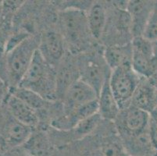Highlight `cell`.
I'll list each match as a JSON object with an SVG mask.
<instances>
[{
	"label": "cell",
	"instance_id": "obj_4",
	"mask_svg": "<svg viewBox=\"0 0 157 156\" xmlns=\"http://www.w3.org/2000/svg\"><path fill=\"white\" fill-rule=\"evenodd\" d=\"M141 79L142 77L133 70L131 65L122 66L111 70L109 86L121 110L131 105V100Z\"/></svg>",
	"mask_w": 157,
	"mask_h": 156
},
{
	"label": "cell",
	"instance_id": "obj_7",
	"mask_svg": "<svg viewBox=\"0 0 157 156\" xmlns=\"http://www.w3.org/2000/svg\"><path fill=\"white\" fill-rule=\"evenodd\" d=\"M115 122L121 137L135 135L148 128L150 114L131 105L121 110Z\"/></svg>",
	"mask_w": 157,
	"mask_h": 156
},
{
	"label": "cell",
	"instance_id": "obj_2",
	"mask_svg": "<svg viewBox=\"0 0 157 156\" xmlns=\"http://www.w3.org/2000/svg\"><path fill=\"white\" fill-rule=\"evenodd\" d=\"M59 22L61 34L71 51L78 52L88 48L92 35L85 10L76 8L64 9L59 15Z\"/></svg>",
	"mask_w": 157,
	"mask_h": 156
},
{
	"label": "cell",
	"instance_id": "obj_6",
	"mask_svg": "<svg viewBox=\"0 0 157 156\" xmlns=\"http://www.w3.org/2000/svg\"><path fill=\"white\" fill-rule=\"evenodd\" d=\"M131 67L141 77L150 79L157 71V57L152 42L144 37H136L131 42Z\"/></svg>",
	"mask_w": 157,
	"mask_h": 156
},
{
	"label": "cell",
	"instance_id": "obj_17",
	"mask_svg": "<svg viewBox=\"0 0 157 156\" xmlns=\"http://www.w3.org/2000/svg\"><path fill=\"white\" fill-rule=\"evenodd\" d=\"M87 21L92 38L99 39L105 31L107 22L106 10L102 2H94L90 6Z\"/></svg>",
	"mask_w": 157,
	"mask_h": 156
},
{
	"label": "cell",
	"instance_id": "obj_24",
	"mask_svg": "<svg viewBox=\"0 0 157 156\" xmlns=\"http://www.w3.org/2000/svg\"><path fill=\"white\" fill-rule=\"evenodd\" d=\"M9 93L10 90L8 88V85L3 81V79L0 77V101L5 100Z\"/></svg>",
	"mask_w": 157,
	"mask_h": 156
},
{
	"label": "cell",
	"instance_id": "obj_1",
	"mask_svg": "<svg viewBox=\"0 0 157 156\" xmlns=\"http://www.w3.org/2000/svg\"><path fill=\"white\" fill-rule=\"evenodd\" d=\"M18 87L35 92L47 101L57 99L56 70L45 59L38 49Z\"/></svg>",
	"mask_w": 157,
	"mask_h": 156
},
{
	"label": "cell",
	"instance_id": "obj_21",
	"mask_svg": "<svg viewBox=\"0 0 157 156\" xmlns=\"http://www.w3.org/2000/svg\"><path fill=\"white\" fill-rule=\"evenodd\" d=\"M143 37L150 41H157V2H155L148 24L146 25Z\"/></svg>",
	"mask_w": 157,
	"mask_h": 156
},
{
	"label": "cell",
	"instance_id": "obj_10",
	"mask_svg": "<svg viewBox=\"0 0 157 156\" xmlns=\"http://www.w3.org/2000/svg\"><path fill=\"white\" fill-rule=\"evenodd\" d=\"M98 99V94L91 87L79 79L70 87L63 101V112L69 113L75 108Z\"/></svg>",
	"mask_w": 157,
	"mask_h": 156
},
{
	"label": "cell",
	"instance_id": "obj_3",
	"mask_svg": "<svg viewBox=\"0 0 157 156\" xmlns=\"http://www.w3.org/2000/svg\"><path fill=\"white\" fill-rule=\"evenodd\" d=\"M38 47L39 38L29 35L12 49L6 51V67L11 88L19 86Z\"/></svg>",
	"mask_w": 157,
	"mask_h": 156
},
{
	"label": "cell",
	"instance_id": "obj_16",
	"mask_svg": "<svg viewBox=\"0 0 157 156\" xmlns=\"http://www.w3.org/2000/svg\"><path fill=\"white\" fill-rule=\"evenodd\" d=\"M103 57L110 70L122 66L131 65V43L106 47L103 51Z\"/></svg>",
	"mask_w": 157,
	"mask_h": 156
},
{
	"label": "cell",
	"instance_id": "obj_28",
	"mask_svg": "<svg viewBox=\"0 0 157 156\" xmlns=\"http://www.w3.org/2000/svg\"><path fill=\"white\" fill-rule=\"evenodd\" d=\"M156 156H157V154H156Z\"/></svg>",
	"mask_w": 157,
	"mask_h": 156
},
{
	"label": "cell",
	"instance_id": "obj_11",
	"mask_svg": "<svg viewBox=\"0 0 157 156\" xmlns=\"http://www.w3.org/2000/svg\"><path fill=\"white\" fill-rule=\"evenodd\" d=\"M152 1H129L127 11L131 22V34L134 38L143 37L148 21L153 10Z\"/></svg>",
	"mask_w": 157,
	"mask_h": 156
},
{
	"label": "cell",
	"instance_id": "obj_9",
	"mask_svg": "<svg viewBox=\"0 0 157 156\" xmlns=\"http://www.w3.org/2000/svg\"><path fill=\"white\" fill-rule=\"evenodd\" d=\"M65 41L62 34L55 31H47L39 38L38 50L48 63L55 67L63 59Z\"/></svg>",
	"mask_w": 157,
	"mask_h": 156
},
{
	"label": "cell",
	"instance_id": "obj_26",
	"mask_svg": "<svg viewBox=\"0 0 157 156\" xmlns=\"http://www.w3.org/2000/svg\"><path fill=\"white\" fill-rule=\"evenodd\" d=\"M151 81H152V84H154V85L155 86V87H157V71L156 72H155V74H154L153 76H152V77H151L150 79Z\"/></svg>",
	"mask_w": 157,
	"mask_h": 156
},
{
	"label": "cell",
	"instance_id": "obj_14",
	"mask_svg": "<svg viewBox=\"0 0 157 156\" xmlns=\"http://www.w3.org/2000/svg\"><path fill=\"white\" fill-rule=\"evenodd\" d=\"M56 70V98L62 99L65 93L73 84L80 79L79 69L77 60L63 59Z\"/></svg>",
	"mask_w": 157,
	"mask_h": 156
},
{
	"label": "cell",
	"instance_id": "obj_5",
	"mask_svg": "<svg viewBox=\"0 0 157 156\" xmlns=\"http://www.w3.org/2000/svg\"><path fill=\"white\" fill-rule=\"evenodd\" d=\"M79 69L80 79L91 86L98 94L102 89L105 80L110 74L106 63L102 55L97 52L81 53L77 60Z\"/></svg>",
	"mask_w": 157,
	"mask_h": 156
},
{
	"label": "cell",
	"instance_id": "obj_22",
	"mask_svg": "<svg viewBox=\"0 0 157 156\" xmlns=\"http://www.w3.org/2000/svg\"><path fill=\"white\" fill-rule=\"evenodd\" d=\"M149 135H150L152 147L157 154V127L151 121V119L149 124Z\"/></svg>",
	"mask_w": 157,
	"mask_h": 156
},
{
	"label": "cell",
	"instance_id": "obj_15",
	"mask_svg": "<svg viewBox=\"0 0 157 156\" xmlns=\"http://www.w3.org/2000/svg\"><path fill=\"white\" fill-rule=\"evenodd\" d=\"M109 78V76L105 80L102 89L98 94V113L103 120L115 121L121 112V108L111 91Z\"/></svg>",
	"mask_w": 157,
	"mask_h": 156
},
{
	"label": "cell",
	"instance_id": "obj_13",
	"mask_svg": "<svg viewBox=\"0 0 157 156\" xmlns=\"http://www.w3.org/2000/svg\"><path fill=\"white\" fill-rule=\"evenodd\" d=\"M131 105L149 114L157 108V87L150 80L142 77L131 100Z\"/></svg>",
	"mask_w": 157,
	"mask_h": 156
},
{
	"label": "cell",
	"instance_id": "obj_27",
	"mask_svg": "<svg viewBox=\"0 0 157 156\" xmlns=\"http://www.w3.org/2000/svg\"><path fill=\"white\" fill-rule=\"evenodd\" d=\"M0 156H2V155H1V154H0Z\"/></svg>",
	"mask_w": 157,
	"mask_h": 156
},
{
	"label": "cell",
	"instance_id": "obj_23",
	"mask_svg": "<svg viewBox=\"0 0 157 156\" xmlns=\"http://www.w3.org/2000/svg\"><path fill=\"white\" fill-rule=\"evenodd\" d=\"M6 156H31V154H28L24 148L20 146V147H17V148H12L10 149L6 154Z\"/></svg>",
	"mask_w": 157,
	"mask_h": 156
},
{
	"label": "cell",
	"instance_id": "obj_8",
	"mask_svg": "<svg viewBox=\"0 0 157 156\" xmlns=\"http://www.w3.org/2000/svg\"><path fill=\"white\" fill-rule=\"evenodd\" d=\"M0 130V137L2 143L9 148V150L22 146L33 132L31 127L15 120L7 108L6 113L3 118V124Z\"/></svg>",
	"mask_w": 157,
	"mask_h": 156
},
{
	"label": "cell",
	"instance_id": "obj_25",
	"mask_svg": "<svg viewBox=\"0 0 157 156\" xmlns=\"http://www.w3.org/2000/svg\"><path fill=\"white\" fill-rule=\"evenodd\" d=\"M151 121L157 127V108L150 114Z\"/></svg>",
	"mask_w": 157,
	"mask_h": 156
},
{
	"label": "cell",
	"instance_id": "obj_18",
	"mask_svg": "<svg viewBox=\"0 0 157 156\" xmlns=\"http://www.w3.org/2000/svg\"><path fill=\"white\" fill-rule=\"evenodd\" d=\"M21 147L31 156H49L51 148L48 137L42 132H32Z\"/></svg>",
	"mask_w": 157,
	"mask_h": 156
},
{
	"label": "cell",
	"instance_id": "obj_20",
	"mask_svg": "<svg viewBox=\"0 0 157 156\" xmlns=\"http://www.w3.org/2000/svg\"><path fill=\"white\" fill-rule=\"evenodd\" d=\"M101 120H102V118L99 116V114H95L92 116H90L81 121L71 131H70V132H71L72 137L74 139L83 138V137L88 136V134H92L95 131V129L98 127V124H100ZM67 132H69V131H67Z\"/></svg>",
	"mask_w": 157,
	"mask_h": 156
},
{
	"label": "cell",
	"instance_id": "obj_12",
	"mask_svg": "<svg viewBox=\"0 0 157 156\" xmlns=\"http://www.w3.org/2000/svg\"><path fill=\"white\" fill-rule=\"evenodd\" d=\"M6 107L13 117L21 124L34 128L39 124V116L31 106L10 92L4 100Z\"/></svg>",
	"mask_w": 157,
	"mask_h": 156
},
{
	"label": "cell",
	"instance_id": "obj_19",
	"mask_svg": "<svg viewBox=\"0 0 157 156\" xmlns=\"http://www.w3.org/2000/svg\"><path fill=\"white\" fill-rule=\"evenodd\" d=\"M10 92L13 95L19 98L25 103H27L29 106H31L33 109L36 112L39 116L40 112L45 111V109H48V104L52 101H47L45 98L40 96L39 94L35 92L30 91L28 89L17 87L12 88L10 90Z\"/></svg>",
	"mask_w": 157,
	"mask_h": 156
}]
</instances>
